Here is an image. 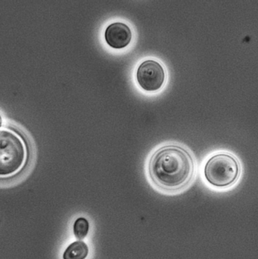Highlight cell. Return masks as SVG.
Returning <instances> with one entry per match:
<instances>
[{
  "label": "cell",
  "instance_id": "obj_1",
  "mask_svg": "<svg viewBox=\"0 0 258 259\" xmlns=\"http://www.w3.org/2000/svg\"><path fill=\"white\" fill-rule=\"evenodd\" d=\"M195 174V163L189 151L178 145L162 146L148 162L150 180L157 189L177 192L186 189Z\"/></svg>",
  "mask_w": 258,
  "mask_h": 259
},
{
  "label": "cell",
  "instance_id": "obj_2",
  "mask_svg": "<svg viewBox=\"0 0 258 259\" xmlns=\"http://www.w3.org/2000/svg\"><path fill=\"white\" fill-rule=\"evenodd\" d=\"M27 158V146L22 137L13 130H0V178L18 174Z\"/></svg>",
  "mask_w": 258,
  "mask_h": 259
},
{
  "label": "cell",
  "instance_id": "obj_3",
  "mask_svg": "<svg viewBox=\"0 0 258 259\" xmlns=\"http://www.w3.org/2000/svg\"><path fill=\"white\" fill-rule=\"evenodd\" d=\"M204 175L207 182L214 187H229L239 179V162L230 154H216L205 163Z\"/></svg>",
  "mask_w": 258,
  "mask_h": 259
},
{
  "label": "cell",
  "instance_id": "obj_4",
  "mask_svg": "<svg viewBox=\"0 0 258 259\" xmlns=\"http://www.w3.org/2000/svg\"><path fill=\"white\" fill-rule=\"evenodd\" d=\"M136 81L143 92L156 93L161 90L166 81V70L157 60H144L137 66Z\"/></svg>",
  "mask_w": 258,
  "mask_h": 259
},
{
  "label": "cell",
  "instance_id": "obj_5",
  "mask_svg": "<svg viewBox=\"0 0 258 259\" xmlns=\"http://www.w3.org/2000/svg\"><path fill=\"white\" fill-rule=\"evenodd\" d=\"M103 36L111 49L122 50L131 44L133 35L131 27L127 24L115 21L106 26Z\"/></svg>",
  "mask_w": 258,
  "mask_h": 259
},
{
  "label": "cell",
  "instance_id": "obj_6",
  "mask_svg": "<svg viewBox=\"0 0 258 259\" xmlns=\"http://www.w3.org/2000/svg\"><path fill=\"white\" fill-rule=\"evenodd\" d=\"M89 255V247L84 242H73L64 251V259H86Z\"/></svg>",
  "mask_w": 258,
  "mask_h": 259
},
{
  "label": "cell",
  "instance_id": "obj_7",
  "mask_svg": "<svg viewBox=\"0 0 258 259\" xmlns=\"http://www.w3.org/2000/svg\"><path fill=\"white\" fill-rule=\"evenodd\" d=\"M89 231V223L84 217L76 220L73 224V234L78 240H82L87 237Z\"/></svg>",
  "mask_w": 258,
  "mask_h": 259
},
{
  "label": "cell",
  "instance_id": "obj_8",
  "mask_svg": "<svg viewBox=\"0 0 258 259\" xmlns=\"http://www.w3.org/2000/svg\"><path fill=\"white\" fill-rule=\"evenodd\" d=\"M2 124H3V119H2L1 115H0V127H1Z\"/></svg>",
  "mask_w": 258,
  "mask_h": 259
}]
</instances>
